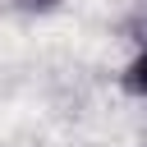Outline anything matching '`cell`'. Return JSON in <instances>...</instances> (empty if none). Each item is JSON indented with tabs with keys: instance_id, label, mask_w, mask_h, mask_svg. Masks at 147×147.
Listing matches in <instances>:
<instances>
[{
	"instance_id": "6da1fadb",
	"label": "cell",
	"mask_w": 147,
	"mask_h": 147,
	"mask_svg": "<svg viewBox=\"0 0 147 147\" xmlns=\"http://www.w3.org/2000/svg\"><path fill=\"white\" fill-rule=\"evenodd\" d=\"M119 87H124L129 96L147 101V41H142V46H138V55L124 64V74H119Z\"/></svg>"
},
{
	"instance_id": "7a4b0ae2",
	"label": "cell",
	"mask_w": 147,
	"mask_h": 147,
	"mask_svg": "<svg viewBox=\"0 0 147 147\" xmlns=\"http://www.w3.org/2000/svg\"><path fill=\"white\" fill-rule=\"evenodd\" d=\"M14 9H23V14H51V9H60V0H14Z\"/></svg>"
}]
</instances>
